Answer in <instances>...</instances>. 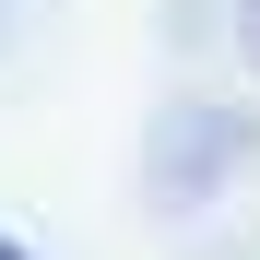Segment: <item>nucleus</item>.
<instances>
[{"label":"nucleus","mask_w":260,"mask_h":260,"mask_svg":"<svg viewBox=\"0 0 260 260\" xmlns=\"http://www.w3.org/2000/svg\"><path fill=\"white\" fill-rule=\"evenodd\" d=\"M0 260H36V248H24V237H0Z\"/></svg>","instance_id":"1"},{"label":"nucleus","mask_w":260,"mask_h":260,"mask_svg":"<svg viewBox=\"0 0 260 260\" xmlns=\"http://www.w3.org/2000/svg\"><path fill=\"white\" fill-rule=\"evenodd\" d=\"M248 59H260V0H248Z\"/></svg>","instance_id":"2"}]
</instances>
